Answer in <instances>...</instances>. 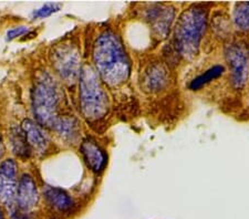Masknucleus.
I'll return each instance as SVG.
<instances>
[{"instance_id":"obj_11","label":"nucleus","mask_w":249,"mask_h":219,"mask_svg":"<svg viewBox=\"0 0 249 219\" xmlns=\"http://www.w3.org/2000/svg\"><path fill=\"white\" fill-rule=\"evenodd\" d=\"M21 129L26 135L28 144L31 147V151L34 150L38 154L46 153L49 141H48L47 135L43 133L41 127L38 126L35 122L30 121V119H26L22 123Z\"/></svg>"},{"instance_id":"obj_8","label":"nucleus","mask_w":249,"mask_h":219,"mask_svg":"<svg viewBox=\"0 0 249 219\" xmlns=\"http://www.w3.org/2000/svg\"><path fill=\"white\" fill-rule=\"evenodd\" d=\"M145 18L156 35L164 39L170 33L174 20V9L165 5H153L146 9Z\"/></svg>"},{"instance_id":"obj_10","label":"nucleus","mask_w":249,"mask_h":219,"mask_svg":"<svg viewBox=\"0 0 249 219\" xmlns=\"http://www.w3.org/2000/svg\"><path fill=\"white\" fill-rule=\"evenodd\" d=\"M81 154L87 166L94 173H101L106 168L107 163V156L94 139L90 137L84 138L81 146Z\"/></svg>"},{"instance_id":"obj_4","label":"nucleus","mask_w":249,"mask_h":219,"mask_svg":"<svg viewBox=\"0 0 249 219\" xmlns=\"http://www.w3.org/2000/svg\"><path fill=\"white\" fill-rule=\"evenodd\" d=\"M57 83L49 74L42 73L36 82L32 91V107L39 124L53 129L60 118L59 91Z\"/></svg>"},{"instance_id":"obj_19","label":"nucleus","mask_w":249,"mask_h":219,"mask_svg":"<svg viewBox=\"0 0 249 219\" xmlns=\"http://www.w3.org/2000/svg\"><path fill=\"white\" fill-rule=\"evenodd\" d=\"M29 28L28 27H16L13 28V29L8 30L7 33V41H11V40H14L18 37H21V35L26 34L29 33Z\"/></svg>"},{"instance_id":"obj_9","label":"nucleus","mask_w":249,"mask_h":219,"mask_svg":"<svg viewBox=\"0 0 249 219\" xmlns=\"http://www.w3.org/2000/svg\"><path fill=\"white\" fill-rule=\"evenodd\" d=\"M38 201L39 194L35 181L29 175H23L20 178L16 192L15 204L17 205V208L27 213L28 210L37 206Z\"/></svg>"},{"instance_id":"obj_14","label":"nucleus","mask_w":249,"mask_h":219,"mask_svg":"<svg viewBox=\"0 0 249 219\" xmlns=\"http://www.w3.org/2000/svg\"><path fill=\"white\" fill-rule=\"evenodd\" d=\"M77 119L72 117H60L53 129L67 141L74 142L79 135Z\"/></svg>"},{"instance_id":"obj_3","label":"nucleus","mask_w":249,"mask_h":219,"mask_svg":"<svg viewBox=\"0 0 249 219\" xmlns=\"http://www.w3.org/2000/svg\"><path fill=\"white\" fill-rule=\"evenodd\" d=\"M79 86L83 117L91 122L102 119L107 113L109 102L98 75L91 67H84L81 70Z\"/></svg>"},{"instance_id":"obj_6","label":"nucleus","mask_w":249,"mask_h":219,"mask_svg":"<svg viewBox=\"0 0 249 219\" xmlns=\"http://www.w3.org/2000/svg\"><path fill=\"white\" fill-rule=\"evenodd\" d=\"M52 62L67 82H72L80 74V58L77 49L70 45H60L52 54Z\"/></svg>"},{"instance_id":"obj_15","label":"nucleus","mask_w":249,"mask_h":219,"mask_svg":"<svg viewBox=\"0 0 249 219\" xmlns=\"http://www.w3.org/2000/svg\"><path fill=\"white\" fill-rule=\"evenodd\" d=\"M10 142L14 153L19 157L27 158L31 155V147L28 144L27 137L22 129L14 127L10 132Z\"/></svg>"},{"instance_id":"obj_13","label":"nucleus","mask_w":249,"mask_h":219,"mask_svg":"<svg viewBox=\"0 0 249 219\" xmlns=\"http://www.w3.org/2000/svg\"><path fill=\"white\" fill-rule=\"evenodd\" d=\"M45 196L49 205L61 213H70L74 207L73 199L66 190L59 187H47Z\"/></svg>"},{"instance_id":"obj_22","label":"nucleus","mask_w":249,"mask_h":219,"mask_svg":"<svg viewBox=\"0 0 249 219\" xmlns=\"http://www.w3.org/2000/svg\"><path fill=\"white\" fill-rule=\"evenodd\" d=\"M0 219H5V216H3L1 209H0Z\"/></svg>"},{"instance_id":"obj_17","label":"nucleus","mask_w":249,"mask_h":219,"mask_svg":"<svg viewBox=\"0 0 249 219\" xmlns=\"http://www.w3.org/2000/svg\"><path fill=\"white\" fill-rule=\"evenodd\" d=\"M234 22L239 30L249 34V2L237 3L234 10Z\"/></svg>"},{"instance_id":"obj_20","label":"nucleus","mask_w":249,"mask_h":219,"mask_svg":"<svg viewBox=\"0 0 249 219\" xmlns=\"http://www.w3.org/2000/svg\"><path fill=\"white\" fill-rule=\"evenodd\" d=\"M11 218L13 219H31L29 216H28L26 212H22L18 208H14L11 209Z\"/></svg>"},{"instance_id":"obj_12","label":"nucleus","mask_w":249,"mask_h":219,"mask_svg":"<svg viewBox=\"0 0 249 219\" xmlns=\"http://www.w3.org/2000/svg\"><path fill=\"white\" fill-rule=\"evenodd\" d=\"M167 80V71L160 65L155 63L145 70L143 78V86L150 92H159L166 86Z\"/></svg>"},{"instance_id":"obj_1","label":"nucleus","mask_w":249,"mask_h":219,"mask_svg":"<svg viewBox=\"0 0 249 219\" xmlns=\"http://www.w3.org/2000/svg\"><path fill=\"white\" fill-rule=\"evenodd\" d=\"M93 62L98 74L110 86L123 84L130 77L131 63L123 43L111 31L103 33L93 46Z\"/></svg>"},{"instance_id":"obj_2","label":"nucleus","mask_w":249,"mask_h":219,"mask_svg":"<svg viewBox=\"0 0 249 219\" xmlns=\"http://www.w3.org/2000/svg\"><path fill=\"white\" fill-rule=\"evenodd\" d=\"M207 13L203 7L193 6L184 11L175 28V47L180 57L194 58L206 29Z\"/></svg>"},{"instance_id":"obj_5","label":"nucleus","mask_w":249,"mask_h":219,"mask_svg":"<svg viewBox=\"0 0 249 219\" xmlns=\"http://www.w3.org/2000/svg\"><path fill=\"white\" fill-rule=\"evenodd\" d=\"M225 57L231 71V81L235 89L246 84L249 70V48L243 41L230 43L225 50Z\"/></svg>"},{"instance_id":"obj_16","label":"nucleus","mask_w":249,"mask_h":219,"mask_svg":"<svg viewBox=\"0 0 249 219\" xmlns=\"http://www.w3.org/2000/svg\"><path fill=\"white\" fill-rule=\"evenodd\" d=\"M225 72V67L223 66L216 65L214 67H211L210 69L205 71L204 73L199 74L195 79H193L188 87L192 91H197L200 90L205 85H207L208 83H211L213 80L218 79L220 75H223Z\"/></svg>"},{"instance_id":"obj_18","label":"nucleus","mask_w":249,"mask_h":219,"mask_svg":"<svg viewBox=\"0 0 249 219\" xmlns=\"http://www.w3.org/2000/svg\"><path fill=\"white\" fill-rule=\"evenodd\" d=\"M62 7L61 3H45V5L41 6L39 9L35 10L32 13V18L34 19H42V18H47L51 16L52 14L57 13V11L60 10V8Z\"/></svg>"},{"instance_id":"obj_7","label":"nucleus","mask_w":249,"mask_h":219,"mask_svg":"<svg viewBox=\"0 0 249 219\" xmlns=\"http://www.w3.org/2000/svg\"><path fill=\"white\" fill-rule=\"evenodd\" d=\"M17 192V165L7 159L0 165V202L13 209Z\"/></svg>"},{"instance_id":"obj_21","label":"nucleus","mask_w":249,"mask_h":219,"mask_svg":"<svg viewBox=\"0 0 249 219\" xmlns=\"http://www.w3.org/2000/svg\"><path fill=\"white\" fill-rule=\"evenodd\" d=\"M3 154V144H2V139H1V136H0V158H1Z\"/></svg>"}]
</instances>
